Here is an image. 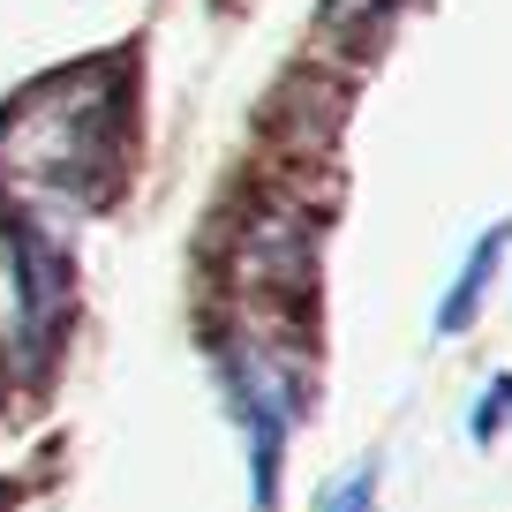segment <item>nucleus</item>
I'll use <instances>...</instances> for the list:
<instances>
[{
	"instance_id": "f257e3e1",
	"label": "nucleus",
	"mask_w": 512,
	"mask_h": 512,
	"mask_svg": "<svg viewBox=\"0 0 512 512\" xmlns=\"http://www.w3.org/2000/svg\"><path fill=\"white\" fill-rule=\"evenodd\" d=\"M128 159V83L113 61H83L31 83L0 113V204L8 219L91 211Z\"/></svg>"
},
{
	"instance_id": "f03ea898",
	"label": "nucleus",
	"mask_w": 512,
	"mask_h": 512,
	"mask_svg": "<svg viewBox=\"0 0 512 512\" xmlns=\"http://www.w3.org/2000/svg\"><path fill=\"white\" fill-rule=\"evenodd\" d=\"M211 369H219V400L241 430V452H249V505L272 512L279 467H287V437L309 407V369L279 332H226Z\"/></svg>"
},
{
	"instance_id": "7ed1b4c3",
	"label": "nucleus",
	"mask_w": 512,
	"mask_h": 512,
	"mask_svg": "<svg viewBox=\"0 0 512 512\" xmlns=\"http://www.w3.org/2000/svg\"><path fill=\"white\" fill-rule=\"evenodd\" d=\"M8 287H16V324H8V362L46 369L76 317V256L53 219H8Z\"/></svg>"
},
{
	"instance_id": "20e7f679",
	"label": "nucleus",
	"mask_w": 512,
	"mask_h": 512,
	"mask_svg": "<svg viewBox=\"0 0 512 512\" xmlns=\"http://www.w3.org/2000/svg\"><path fill=\"white\" fill-rule=\"evenodd\" d=\"M226 279L249 309H287L317 287V219L287 196H256L226 234Z\"/></svg>"
},
{
	"instance_id": "39448f33",
	"label": "nucleus",
	"mask_w": 512,
	"mask_h": 512,
	"mask_svg": "<svg viewBox=\"0 0 512 512\" xmlns=\"http://www.w3.org/2000/svg\"><path fill=\"white\" fill-rule=\"evenodd\" d=\"M505 241H512V226L497 219L490 234L467 249V264H460V279L445 287V302H437V339H452V332H467L475 324V309H482V294H490V279H497V256H505Z\"/></svg>"
},
{
	"instance_id": "423d86ee",
	"label": "nucleus",
	"mask_w": 512,
	"mask_h": 512,
	"mask_svg": "<svg viewBox=\"0 0 512 512\" xmlns=\"http://www.w3.org/2000/svg\"><path fill=\"white\" fill-rule=\"evenodd\" d=\"M384 16H392V0H324V38H339V46H362V38L384 31Z\"/></svg>"
},
{
	"instance_id": "0eeeda50",
	"label": "nucleus",
	"mask_w": 512,
	"mask_h": 512,
	"mask_svg": "<svg viewBox=\"0 0 512 512\" xmlns=\"http://www.w3.org/2000/svg\"><path fill=\"white\" fill-rule=\"evenodd\" d=\"M505 422H512V377H490V392L475 400V422H467V430H475V445H490Z\"/></svg>"
},
{
	"instance_id": "6e6552de",
	"label": "nucleus",
	"mask_w": 512,
	"mask_h": 512,
	"mask_svg": "<svg viewBox=\"0 0 512 512\" xmlns=\"http://www.w3.org/2000/svg\"><path fill=\"white\" fill-rule=\"evenodd\" d=\"M324 512H377V460H362L347 482H339L332 497H324Z\"/></svg>"
}]
</instances>
